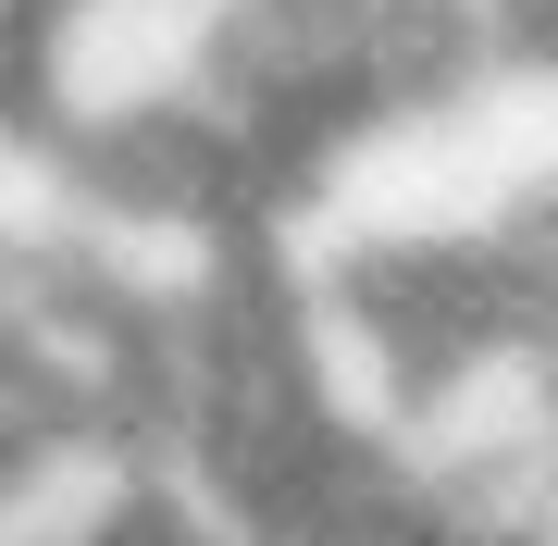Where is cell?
Here are the masks:
<instances>
[{
	"mask_svg": "<svg viewBox=\"0 0 558 546\" xmlns=\"http://www.w3.org/2000/svg\"><path fill=\"white\" fill-rule=\"evenodd\" d=\"M509 13V38H534V50H558V0H497Z\"/></svg>",
	"mask_w": 558,
	"mask_h": 546,
	"instance_id": "obj_1",
	"label": "cell"
},
{
	"mask_svg": "<svg viewBox=\"0 0 558 546\" xmlns=\"http://www.w3.org/2000/svg\"><path fill=\"white\" fill-rule=\"evenodd\" d=\"M25 25H38V0H0V87H13V50H25Z\"/></svg>",
	"mask_w": 558,
	"mask_h": 546,
	"instance_id": "obj_2",
	"label": "cell"
}]
</instances>
